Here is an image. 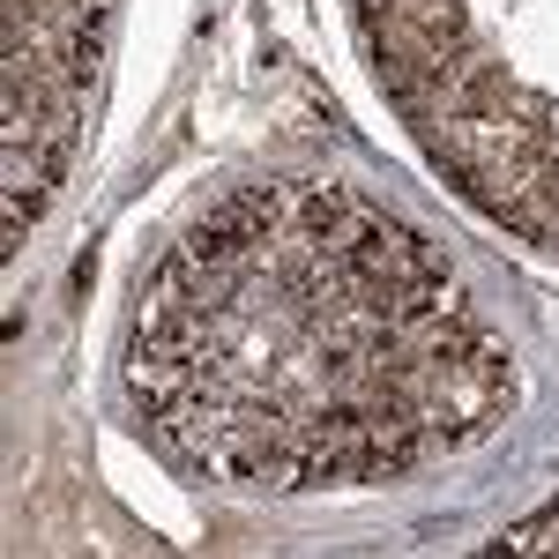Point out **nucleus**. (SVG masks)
<instances>
[{
	"instance_id": "obj_2",
	"label": "nucleus",
	"mask_w": 559,
	"mask_h": 559,
	"mask_svg": "<svg viewBox=\"0 0 559 559\" xmlns=\"http://www.w3.org/2000/svg\"><path fill=\"white\" fill-rule=\"evenodd\" d=\"M112 0H8V247L68 173Z\"/></svg>"
},
{
	"instance_id": "obj_1",
	"label": "nucleus",
	"mask_w": 559,
	"mask_h": 559,
	"mask_svg": "<svg viewBox=\"0 0 559 559\" xmlns=\"http://www.w3.org/2000/svg\"><path fill=\"white\" fill-rule=\"evenodd\" d=\"M150 440L239 492L418 471L515 403V350L455 261L329 179H261L179 231L134 292Z\"/></svg>"
}]
</instances>
